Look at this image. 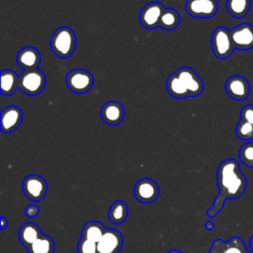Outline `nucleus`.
<instances>
[{
    "label": "nucleus",
    "instance_id": "aec40b11",
    "mask_svg": "<svg viewBox=\"0 0 253 253\" xmlns=\"http://www.w3.org/2000/svg\"><path fill=\"white\" fill-rule=\"evenodd\" d=\"M17 88H19V76L13 70L3 69L1 71V94L10 96Z\"/></svg>",
    "mask_w": 253,
    "mask_h": 253
},
{
    "label": "nucleus",
    "instance_id": "6e6552de",
    "mask_svg": "<svg viewBox=\"0 0 253 253\" xmlns=\"http://www.w3.org/2000/svg\"><path fill=\"white\" fill-rule=\"evenodd\" d=\"M134 198L143 204H150L157 200L159 196L158 184L150 178L139 179L133 187Z\"/></svg>",
    "mask_w": 253,
    "mask_h": 253
},
{
    "label": "nucleus",
    "instance_id": "412c9836",
    "mask_svg": "<svg viewBox=\"0 0 253 253\" xmlns=\"http://www.w3.org/2000/svg\"><path fill=\"white\" fill-rule=\"evenodd\" d=\"M127 214V205L124 201H117L110 207L108 211V218L114 224H122L126 220Z\"/></svg>",
    "mask_w": 253,
    "mask_h": 253
},
{
    "label": "nucleus",
    "instance_id": "7c9ffc66",
    "mask_svg": "<svg viewBox=\"0 0 253 253\" xmlns=\"http://www.w3.org/2000/svg\"><path fill=\"white\" fill-rule=\"evenodd\" d=\"M205 227H206L207 230H211V229H213L214 224H213L212 221H207V222L205 223Z\"/></svg>",
    "mask_w": 253,
    "mask_h": 253
},
{
    "label": "nucleus",
    "instance_id": "cd10ccee",
    "mask_svg": "<svg viewBox=\"0 0 253 253\" xmlns=\"http://www.w3.org/2000/svg\"><path fill=\"white\" fill-rule=\"evenodd\" d=\"M240 120L253 124V105H245L240 110Z\"/></svg>",
    "mask_w": 253,
    "mask_h": 253
},
{
    "label": "nucleus",
    "instance_id": "6ab92c4d",
    "mask_svg": "<svg viewBox=\"0 0 253 253\" xmlns=\"http://www.w3.org/2000/svg\"><path fill=\"white\" fill-rule=\"evenodd\" d=\"M107 227L101 223L100 221H88L84 224L82 231H81V237L85 238L89 241L98 243L104 233L106 232Z\"/></svg>",
    "mask_w": 253,
    "mask_h": 253
},
{
    "label": "nucleus",
    "instance_id": "5701e85b",
    "mask_svg": "<svg viewBox=\"0 0 253 253\" xmlns=\"http://www.w3.org/2000/svg\"><path fill=\"white\" fill-rule=\"evenodd\" d=\"M180 23V15L173 8H165L159 20V28L165 31L175 30Z\"/></svg>",
    "mask_w": 253,
    "mask_h": 253
},
{
    "label": "nucleus",
    "instance_id": "39448f33",
    "mask_svg": "<svg viewBox=\"0 0 253 253\" xmlns=\"http://www.w3.org/2000/svg\"><path fill=\"white\" fill-rule=\"evenodd\" d=\"M45 86V75L40 69L24 70L19 75V89L29 96L40 94Z\"/></svg>",
    "mask_w": 253,
    "mask_h": 253
},
{
    "label": "nucleus",
    "instance_id": "7ed1b4c3",
    "mask_svg": "<svg viewBox=\"0 0 253 253\" xmlns=\"http://www.w3.org/2000/svg\"><path fill=\"white\" fill-rule=\"evenodd\" d=\"M49 45L56 56L60 58L71 56L76 46V36L73 30L69 27L58 28L52 34Z\"/></svg>",
    "mask_w": 253,
    "mask_h": 253
},
{
    "label": "nucleus",
    "instance_id": "a878e982",
    "mask_svg": "<svg viewBox=\"0 0 253 253\" xmlns=\"http://www.w3.org/2000/svg\"><path fill=\"white\" fill-rule=\"evenodd\" d=\"M240 161L249 168H253V141L245 142L239 149Z\"/></svg>",
    "mask_w": 253,
    "mask_h": 253
},
{
    "label": "nucleus",
    "instance_id": "423d86ee",
    "mask_svg": "<svg viewBox=\"0 0 253 253\" xmlns=\"http://www.w3.org/2000/svg\"><path fill=\"white\" fill-rule=\"evenodd\" d=\"M94 84V76L87 70L74 69L66 75V85L73 93L84 94L88 92Z\"/></svg>",
    "mask_w": 253,
    "mask_h": 253
},
{
    "label": "nucleus",
    "instance_id": "9b49d317",
    "mask_svg": "<svg viewBox=\"0 0 253 253\" xmlns=\"http://www.w3.org/2000/svg\"><path fill=\"white\" fill-rule=\"evenodd\" d=\"M234 48L247 50L253 48V26L248 23L237 25L230 30Z\"/></svg>",
    "mask_w": 253,
    "mask_h": 253
},
{
    "label": "nucleus",
    "instance_id": "2eb2a0df",
    "mask_svg": "<svg viewBox=\"0 0 253 253\" xmlns=\"http://www.w3.org/2000/svg\"><path fill=\"white\" fill-rule=\"evenodd\" d=\"M100 116L107 125L118 126L125 118V108L118 101H109L102 106Z\"/></svg>",
    "mask_w": 253,
    "mask_h": 253
},
{
    "label": "nucleus",
    "instance_id": "f03ea898",
    "mask_svg": "<svg viewBox=\"0 0 253 253\" xmlns=\"http://www.w3.org/2000/svg\"><path fill=\"white\" fill-rule=\"evenodd\" d=\"M168 94L175 99H185L199 96L204 90V83L197 72L188 66H183L172 73L166 81Z\"/></svg>",
    "mask_w": 253,
    "mask_h": 253
},
{
    "label": "nucleus",
    "instance_id": "c85d7f7f",
    "mask_svg": "<svg viewBox=\"0 0 253 253\" xmlns=\"http://www.w3.org/2000/svg\"><path fill=\"white\" fill-rule=\"evenodd\" d=\"M40 213V208L37 205H29L25 209V214L30 217H36Z\"/></svg>",
    "mask_w": 253,
    "mask_h": 253
},
{
    "label": "nucleus",
    "instance_id": "4468645a",
    "mask_svg": "<svg viewBox=\"0 0 253 253\" xmlns=\"http://www.w3.org/2000/svg\"><path fill=\"white\" fill-rule=\"evenodd\" d=\"M0 117L1 131L4 133H10L16 130L21 125L23 120V112L18 106L10 105L1 111Z\"/></svg>",
    "mask_w": 253,
    "mask_h": 253
},
{
    "label": "nucleus",
    "instance_id": "0eeeda50",
    "mask_svg": "<svg viewBox=\"0 0 253 253\" xmlns=\"http://www.w3.org/2000/svg\"><path fill=\"white\" fill-rule=\"evenodd\" d=\"M22 191L29 200L40 202L44 198L47 192V184L42 176L32 174L24 178L22 182Z\"/></svg>",
    "mask_w": 253,
    "mask_h": 253
},
{
    "label": "nucleus",
    "instance_id": "72a5a7b5",
    "mask_svg": "<svg viewBox=\"0 0 253 253\" xmlns=\"http://www.w3.org/2000/svg\"><path fill=\"white\" fill-rule=\"evenodd\" d=\"M244 253H253V252H251V251H248V250H246Z\"/></svg>",
    "mask_w": 253,
    "mask_h": 253
},
{
    "label": "nucleus",
    "instance_id": "4be33fe9",
    "mask_svg": "<svg viewBox=\"0 0 253 253\" xmlns=\"http://www.w3.org/2000/svg\"><path fill=\"white\" fill-rule=\"evenodd\" d=\"M251 8V0H226L227 12L236 19L245 17Z\"/></svg>",
    "mask_w": 253,
    "mask_h": 253
},
{
    "label": "nucleus",
    "instance_id": "ddd939ff",
    "mask_svg": "<svg viewBox=\"0 0 253 253\" xmlns=\"http://www.w3.org/2000/svg\"><path fill=\"white\" fill-rule=\"evenodd\" d=\"M124 245L122 233L115 228H108L97 243L98 253H119Z\"/></svg>",
    "mask_w": 253,
    "mask_h": 253
},
{
    "label": "nucleus",
    "instance_id": "a211bd4d",
    "mask_svg": "<svg viewBox=\"0 0 253 253\" xmlns=\"http://www.w3.org/2000/svg\"><path fill=\"white\" fill-rule=\"evenodd\" d=\"M42 235L40 226L34 222H26L19 229V240L26 248Z\"/></svg>",
    "mask_w": 253,
    "mask_h": 253
},
{
    "label": "nucleus",
    "instance_id": "20e7f679",
    "mask_svg": "<svg viewBox=\"0 0 253 253\" xmlns=\"http://www.w3.org/2000/svg\"><path fill=\"white\" fill-rule=\"evenodd\" d=\"M211 44L214 56L219 59H225L229 57L235 49L230 31L224 27H218L212 32Z\"/></svg>",
    "mask_w": 253,
    "mask_h": 253
},
{
    "label": "nucleus",
    "instance_id": "473e14b6",
    "mask_svg": "<svg viewBox=\"0 0 253 253\" xmlns=\"http://www.w3.org/2000/svg\"><path fill=\"white\" fill-rule=\"evenodd\" d=\"M167 253H183V252H181V251H179V250H177V249H173V250L168 251Z\"/></svg>",
    "mask_w": 253,
    "mask_h": 253
},
{
    "label": "nucleus",
    "instance_id": "2f4dec72",
    "mask_svg": "<svg viewBox=\"0 0 253 253\" xmlns=\"http://www.w3.org/2000/svg\"><path fill=\"white\" fill-rule=\"evenodd\" d=\"M249 246H250V251L253 252V235L251 236V238L249 240Z\"/></svg>",
    "mask_w": 253,
    "mask_h": 253
},
{
    "label": "nucleus",
    "instance_id": "f8f14e48",
    "mask_svg": "<svg viewBox=\"0 0 253 253\" xmlns=\"http://www.w3.org/2000/svg\"><path fill=\"white\" fill-rule=\"evenodd\" d=\"M164 9L160 2L146 4L139 13V23L147 30H154L159 26V20Z\"/></svg>",
    "mask_w": 253,
    "mask_h": 253
},
{
    "label": "nucleus",
    "instance_id": "f3484780",
    "mask_svg": "<svg viewBox=\"0 0 253 253\" xmlns=\"http://www.w3.org/2000/svg\"><path fill=\"white\" fill-rule=\"evenodd\" d=\"M17 63L24 70L37 69L41 63V54L33 46H25L17 54Z\"/></svg>",
    "mask_w": 253,
    "mask_h": 253
},
{
    "label": "nucleus",
    "instance_id": "1a4fd4ad",
    "mask_svg": "<svg viewBox=\"0 0 253 253\" xmlns=\"http://www.w3.org/2000/svg\"><path fill=\"white\" fill-rule=\"evenodd\" d=\"M185 9L194 18H211L216 14L218 4L216 0H187Z\"/></svg>",
    "mask_w": 253,
    "mask_h": 253
},
{
    "label": "nucleus",
    "instance_id": "dca6fc26",
    "mask_svg": "<svg viewBox=\"0 0 253 253\" xmlns=\"http://www.w3.org/2000/svg\"><path fill=\"white\" fill-rule=\"evenodd\" d=\"M246 250L243 240L238 236H233L229 241L215 239L209 253H244Z\"/></svg>",
    "mask_w": 253,
    "mask_h": 253
},
{
    "label": "nucleus",
    "instance_id": "b1692460",
    "mask_svg": "<svg viewBox=\"0 0 253 253\" xmlns=\"http://www.w3.org/2000/svg\"><path fill=\"white\" fill-rule=\"evenodd\" d=\"M28 253H54L53 239L46 234H42L33 244L27 247Z\"/></svg>",
    "mask_w": 253,
    "mask_h": 253
},
{
    "label": "nucleus",
    "instance_id": "9d476101",
    "mask_svg": "<svg viewBox=\"0 0 253 253\" xmlns=\"http://www.w3.org/2000/svg\"><path fill=\"white\" fill-rule=\"evenodd\" d=\"M227 95L235 101H243L250 94V85L248 80L241 75L230 76L224 84Z\"/></svg>",
    "mask_w": 253,
    "mask_h": 253
},
{
    "label": "nucleus",
    "instance_id": "f257e3e1",
    "mask_svg": "<svg viewBox=\"0 0 253 253\" xmlns=\"http://www.w3.org/2000/svg\"><path fill=\"white\" fill-rule=\"evenodd\" d=\"M216 184L218 195L212 206L207 211L209 217H214L222 210L226 200L238 199L246 190L247 179L240 171L239 162L236 159L228 158L218 165Z\"/></svg>",
    "mask_w": 253,
    "mask_h": 253
},
{
    "label": "nucleus",
    "instance_id": "bb28decb",
    "mask_svg": "<svg viewBox=\"0 0 253 253\" xmlns=\"http://www.w3.org/2000/svg\"><path fill=\"white\" fill-rule=\"evenodd\" d=\"M77 253H98L97 243L81 237L77 243Z\"/></svg>",
    "mask_w": 253,
    "mask_h": 253
},
{
    "label": "nucleus",
    "instance_id": "393cba45",
    "mask_svg": "<svg viewBox=\"0 0 253 253\" xmlns=\"http://www.w3.org/2000/svg\"><path fill=\"white\" fill-rule=\"evenodd\" d=\"M235 133L239 139L250 141L253 139V124L239 120L235 128Z\"/></svg>",
    "mask_w": 253,
    "mask_h": 253
},
{
    "label": "nucleus",
    "instance_id": "c756f323",
    "mask_svg": "<svg viewBox=\"0 0 253 253\" xmlns=\"http://www.w3.org/2000/svg\"><path fill=\"white\" fill-rule=\"evenodd\" d=\"M0 223H1V230H4V229L8 226V220H7L6 217H4V216L1 217Z\"/></svg>",
    "mask_w": 253,
    "mask_h": 253
}]
</instances>
